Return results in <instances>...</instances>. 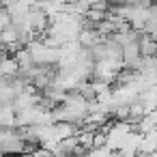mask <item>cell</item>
Returning <instances> with one entry per match:
<instances>
[{
  "instance_id": "cell-1",
  "label": "cell",
  "mask_w": 157,
  "mask_h": 157,
  "mask_svg": "<svg viewBox=\"0 0 157 157\" xmlns=\"http://www.w3.org/2000/svg\"><path fill=\"white\" fill-rule=\"evenodd\" d=\"M133 131H138L140 136H146V133H155L157 131V110H153V112H148L136 127H133Z\"/></svg>"
},
{
  "instance_id": "cell-2",
  "label": "cell",
  "mask_w": 157,
  "mask_h": 157,
  "mask_svg": "<svg viewBox=\"0 0 157 157\" xmlns=\"http://www.w3.org/2000/svg\"><path fill=\"white\" fill-rule=\"evenodd\" d=\"M140 54L142 56H157V41L151 39V35H146L142 30V39H140Z\"/></svg>"
},
{
  "instance_id": "cell-3",
  "label": "cell",
  "mask_w": 157,
  "mask_h": 157,
  "mask_svg": "<svg viewBox=\"0 0 157 157\" xmlns=\"http://www.w3.org/2000/svg\"><path fill=\"white\" fill-rule=\"evenodd\" d=\"M0 69H2V75H15V73L20 71V65H17L15 56L5 54V58L0 60Z\"/></svg>"
},
{
  "instance_id": "cell-4",
  "label": "cell",
  "mask_w": 157,
  "mask_h": 157,
  "mask_svg": "<svg viewBox=\"0 0 157 157\" xmlns=\"http://www.w3.org/2000/svg\"><path fill=\"white\" fill-rule=\"evenodd\" d=\"M129 114H131V105H127V103H118V105L114 108V112H112V121H127Z\"/></svg>"
},
{
  "instance_id": "cell-5",
  "label": "cell",
  "mask_w": 157,
  "mask_h": 157,
  "mask_svg": "<svg viewBox=\"0 0 157 157\" xmlns=\"http://www.w3.org/2000/svg\"><path fill=\"white\" fill-rule=\"evenodd\" d=\"M95 133L97 131H78V140L86 148H95Z\"/></svg>"
},
{
  "instance_id": "cell-6",
  "label": "cell",
  "mask_w": 157,
  "mask_h": 157,
  "mask_svg": "<svg viewBox=\"0 0 157 157\" xmlns=\"http://www.w3.org/2000/svg\"><path fill=\"white\" fill-rule=\"evenodd\" d=\"M11 24H13V17H11L9 9H5V7H0V30H5V28H9Z\"/></svg>"
},
{
  "instance_id": "cell-7",
  "label": "cell",
  "mask_w": 157,
  "mask_h": 157,
  "mask_svg": "<svg viewBox=\"0 0 157 157\" xmlns=\"http://www.w3.org/2000/svg\"><path fill=\"white\" fill-rule=\"evenodd\" d=\"M30 157H54V153H52V148L39 146V148H35V151L30 153Z\"/></svg>"
},
{
  "instance_id": "cell-8",
  "label": "cell",
  "mask_w": 157,
  "mask_h": 157,
  "mask_svg": "<svg viewBox=\"0 0 157 157\" xmlns=\"http://www.w3.org/2000/svg\"><path fill=\"white\" fill-rule=\"evenodd\" d=\"M129 5H138V7H151L153 0H127Z\"/></svg>"
},
{
  "instance_id": "cell-9",
  "label": "cell",
  "mask_w": 157,
  "mask_h": 157,
  "mask_svg": "<svg viewBox=\"0 0 157 157\" xmlns=\"http://www.w3.org/2000/svg\"><path fill=\"white\" fill-rule=\"evenodd\" d=\"M13 157H30V153H20V155H13Z\"/></svg>"
},
{
  "instance_id": "cell-10",
  "label": "cell",
  "mask_w": 157,
  "mask_h": 157,
  "mask_svg": "<svg viewBox=\"0 0 157 157\" xmlns=\"http://www.w3.org/2000/svg\"><path fill=\"white\" fill-rule=\"evenodd\" d=\"M0 157H7V155H5V151H2V148H0Z\"/></svg>"
},
{
  "instance_id": "cell-11",
  "label": "cell",
  "mask_w": 157,
  "mask_h": 157,
  "mask_svg": "<svg viewBox=\"0 0 157 157\" xmlns=\"http://www.w3.org/2000/svg\"><path fill=\"white\" fill-rule=\"evenodd\" d=\"M151 157H157V151H153V153H151Z\"/></svg>"
},
{
  "instance_id": "cell-12",
  "label": "cell",
  "mask_w": 157,
  "mask_h": 157,
  "mask_svg": "<svg viewBox=\"0 0 157 157\" xmlns=\"http://www.w3.org/2000/svg\"><path fill=\"white\" fill-rule=\"evenodd\" d=\"M153 5H155V7H157V0H153Z\"/></svg>"
},
{
  "instance_id": "cell-13",
  "label": "cell",
  "mask_w": 157,
  "mask_h": 157,
  "mask_svg": "<svg viewBox=\"0 0 157 157\" xmlns=\"http://www.w3.org/2000/svg\"><path fill=\"white\" fill-rule=\"evenodd\" d=\"M0 7H2V0H0Z\"/></svg>"
}]
</instances>
